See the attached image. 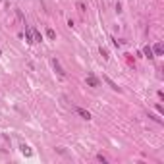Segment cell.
I'll return each mask as SVG.
<instances>
[{"mask_svg":"<svg viewBox=\"0 0 164 164\" xmlns=\"http://www.w3.org/2000/svg\"><path fill=\"white\" fill-rule=\"evenodd\" d=\"M85 81H87V85H89V87H98V85H100V81H98L97 77L93 75V73H89V75L85 77Z\"/></svg>","mask_w":164,"mask_h":164,"instance_id":"6da1fadb","label":"cell"},{"mask_svg":"<svg viewBox=\"0 0 164 164\" xmlns=\"http://www.w3.org/2000/svg\"><path fill=\"white\" fill-rule=\"evenodd\" d=\"M52 66H54V69H56V72H58V75H62V77H66V75H68V73H66V69L62 68V66H60V62H58V60H52Z\"/></svg>","mask_w":164,"mask_h":164,"instance_id":"7a4b0ae2","label":"cell"},{"mask_svg":"<svg viewBox=\"0 0 164 164\" xmlns=\"http://www.w3.org/2000/svg\"><path fill=\"white\" fill-rule=\"evenodd\" d=\"M75 112L79 114L81 118H85V120H91V118H93L91 112H89V110H85V108H75Z\"/></svg>","mask_w":164,"mask_h":164,"instance_id":"3957f363","label":"cell"},{"mask_svg":"<svg viewBox=\"0 0 164 164\" xmlns=\"http://www.w3.org/2000/svg\"><path fill=\"white\" fill-rule=\"evenodd\" d=\"M143 54H145V58H149V60H153L154 58V54H153V48L147 44V47H143Z\"/></svg>","mask_w":164,"mask_h":164,"instance_id":"277c9868","label":"cell"},{"mask_svg":"<svg viewBox=\"0 0 164 164\" xmlns=\"http://www.w3.org/2000/svg\"><path fill=\"white\" fill-rule=\"evenodd\" d=\"M19 149H21V154H25V157H31V154H33L31 147H29V145H25V143H23V145L19 147Z\"/></svg>","mask_w":164,"mask_h":164,"instance_id":"5b68a950","label":"cell"},{"mask_svg":"<svg viewBox=\"0 0 164 164\" xmlns=\"http://www.w3.org/2000/svg\"><path fill=\"white\" fill-rule=\"evenodd\" d=\"M162 52H164V47H162V43H157V44H154V48H153V54L160 56Z\"/></svg>","mask_w":164,"mask_h":164,"instance_id":"8992f818","label":"cell"},{"mask_svg":"<svg viewBox=\"0 0 164 164\" xmlns=\"http://www.w3.org/2000/svg\"><path fill=\"white\" fill-rule=\"evenodd\" d=\"M25 41H27V43H35V41H33V29H31V27H27V29H25Z\"/></svg>","mask_w":164,"mask_h":164,"instance_id":"52a82bcc","label":"cell"},{"mask_svg":"<svg viewBox=\"0 0 164 164\" xmlns=\"http://www.w3.org/2000/svg\"><path fill=\"white\" fill-rule=\"evenodd\" d=\"M104 81H106V83H108V85H110V89H114V91H118V93H120V87H118V85H116V83H114V81H112V79H110V77H104Z\"/></svg>","mask_w":164,"mask_h":164,"instance_id":"ba28073f","label":"cell"},{"mask_svg":"<svg viewBox=\"0 0 164 164\" xmlns=\"http://www.w3.org/2000/svg\"><path fill=\"white\" fill-rule=\"evenodd\" d=\"M33 41H35V43H41V41H43V35L37 29H33Z\"/></svg>","mask_w":164,"mask_h":164,"instance_id":"9c48e42d","label":"cell"},{"mask_svg":"<svg viewBox=\"0 0 164 164\" xmlns=\"http://www.w3.org/2000/svg\"><path fill=\"white\" fill-rule=\"evenodd\" d=\"M47 37H48L50 41H54V39H56V33H54V29H50V27H48V29H47Z\"/></svg>","mask_w":164,"mask_h":164,"instance_id":"30bf717a","label":"cell"},{"mask_svg":"<svg viewBox=\"0 0 164 164\" xmlns=\"http://www.w3.org/2000/svg\"><path fill=\"white\" fill-rule=\"evenodd\" d=\"M98 52H100V56H102V58H104V60H108L110 58V56H108V50H106V48H98Z\"/></svg>","mask_w":164,"mask_h":164,"instance_id":"8fae6325","label":"cell"},{"mask_svg":"<svg viewBox=\"0 0 164 164\" xmlns=\"http://www.w3.org/2000/svg\"><path fill=\"white\" fill-rule=\"evenodd\" d=\"M97 160H98V162H102V164H106V162H108V160H106V157H104L102 153H98V154H97Z\"/></svg>","mask_w":164,"mask_h":164,"instance_id":"7c38bea8","label":"cell"},{"mask_svg":"<svg viewBox=\"0 0 164 164\" xmlns=\"http://www.w3.org/2000/svg\"><path fill=\"white\" fill-rule=\"evenodd\" d=\"M77 8H79V12H85V4L83 2H77Z\"/></svg>","mask_w":164,"mask_h":164,"instance_id":"4fadbf2b","label":"cell"},{"mask_svg":"<svg viewBox=\"0 0 164 164\" xmlns=\"http://www.w3.org/2000/svg\"><path fill=\"white\" fill-rule=\"evenodd\" d=\"M0 54H2V50H0Z\"/></svg>","mask_w":164,"mask_h":164,"instance_id":"5bb4252c","label":"cell"}]
</instances>
